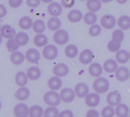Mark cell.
Here are the masks:
<instances>
[{"label":"cell","instance_id":"obj_1","mask_svg":"<svg viewBox=\"0 0 130 117\" xmlns=\"http://www.w3.org/2000/svg\"><path fill=\"white\" fill-rule=\"evenodd\" d=\"M62 99L60 94H58L56 91H49L43 96V101L46 104L50 107H56L58 106Z\"/></svg>","mask_w":130,"mask_h":117},{"label":"cell","instance_id":"obj_2","mask_svg":"<svg viewBox=\"0 0 130 117\" xmlns=\"http://www.w3.org/2000/svg\"><path fill=\"white\" fill-rule=\"evenodd\" d=\"M93 89L96 93L104 94L110 89V82L105 78H97V79L93 83Z\"/></svg>","mask_w":130,"mask_h":117},{"label":"cell","instance_id":"obj_3","mask_svg":"<svg viewBox=\"0 0 130 117\" xmlns=\"http://www.w3.org/2000/svg\"><path fill=\"white\" fill-rule=\"evenodd\" d=\"M53 38L56 44L59 45V46H63V45L67 44V43L69 40L70 37L67 30L64 29H59L55 31Z\"/></svg>","mask_w":130,"mask_h":117},{"label":"cell","instance_id":"obj_4","mask_svg":"<svg viewBox=\"0 0 130 117\" xmlns=\"http://www.w3.org/2000/svg\"><path fill=\"white\" fill-rule=\"evenodd\" d=\"M43 56L46 60H54L59 55V49L57 46L53 44H48L43 49Z\"/></svg>","mask_w":130,"mask_h":117},{"label":"cell","instance_id":"obj_5","mask_svg":"<svg viewBox=\"0 0 130 117\" xmlns=\"http://www.w3.org/2000/svg\"><path fill=\"white\" fill-rule=\"evenodd\" d=\"M117 24V20L116 17L110 14H104L101 18V25L103 28L106 30H111L116 27Z\"/></svg>","mask_w":130,"mask_h":117},{"label":"cell","instance_id":"obj_6","mask_svg":"<svg viewBox=\"0 0 130 117\" xmlns=\"http://www.w3.org/2000/svg\"><path fill=\"white\" fill-rule=\"evenodd\" d=\"M94 57L93 51L90 49H85L80 53L78 60L82 65H89L92 63Z\"/></svg>","mask_w":130,"mask_h":117},{"label":"cell","instance_id":"obj_7","mask_svg":"<svg viewBox=\"0 0 130 117\" xmlns=\"http://www.w3.org/2000/svg\"><path fill=\"white\" fill-rule=\"evenodd\" d=\"M47 11L51 17H59L62 14L63 6L59 2H52L47 7Z\"/></svg>","mask_w":130,"mask_h":117},{"label":"cell","instance_id":"obj_8","mask_svg":"<svg viewBox=\"0 0 130 117\" xmlns=\"http://www.w3.org/2000/svg\"><path fill=\"white\" fill-rule=\"evenodd\" d=\"M62 101L65 103H71L72 102L76 96V94L75 92V90L70 88H65L62 89L61 92L59 93Z\"/></svg>","mask_w":130,"mask_h":117},{"label":"cell","instance_id":"obj_9","mask_svg":"<svg viewBox=\"0 0 130 117\" xmlns=\"http://www.w3.org/2000/svg\"><path fill=\"white\" fill-rule=\"evenodd\" d=\"M0 34L2 38L5 39H11L15 37L17 32L15 29L10 24H4L1 27L0 29Z\"/></svg>","mask_w":130,"mask_h":117},{"label":"cell","instance_id":"obj_10","mask_svg":"<svg viewBox=\"0 0 130 117\" xmlns=\"http://www.w3.org/2000/svg\"><path fill=\"white\" fill-rule=\"evenodd\" d=\"M122 101V96L120 91H113L110 92L107 96V102L109 105L114 107L117 106L120 104H121Z\"/></svg>","mask_w":130,"mask_h":117},{"label":"cell","instance_id":"obj_11","mask_svg":"<svg viewBox=\"0 0 130 117\" xmlns=\"http://www.w3.org/2000/svg\"><path fill=\"white\" fill-rule=\"evenodd\" d=\"M26 59L28 62L34 64L37 63L40 59V52L35 48H30L25 53Z\"/></svg>","mask_w":130,"mask_h":117},{"label":"cell","instance_id":"obj_12","mask_svg":"<svg viewBox=\"0 0 130 117\" xmlns=\"http://www.w3.org/2000/svg\"><path fill=\"white\" fill-rule=\"evenodd\" d=\"M53 72L56 76L62 78L66 76L69 73V67L66 63H58L53 67Z\"/></svg>","mask_w":130,"mask_h":117},{"label":"cell","instance_id":"obj_13","mask_svg":"<svg viewBox=\"0 0 130 117\" xmlns=\"http://www.w3.org/2000/svg\"><path fill=\"white\" fill-rule=\"evenodd\" d=\"M115 77L119 81H126L129 78H130L129 69L126 66L119 67L117 72H115Z\"/></svg>","mask_w":130,"mask_h":117},{"label":"cell","instance_id":"obj_14","mask_svg":"<svg viewBox=\"0 0 130 117\" xmlns=\"http://www.w3.org/2000/svg\"><path fill=\"white\" fill-rule=\"evenodd\" d=\"M29 110L30 108H28L27 104L20 103L15 105L13 110V113L16 117H25L29 115Z\"/></svg>","mask_w":130,"mask_h":117},{"label":"cell","instance_id":"obj_15","mask_svg":"<svg viewBox=\"0 0 130 117\" xmlns=\"http://www.w3.org/2000/svg\"><path fill=\"white\" fill-rule=\"evenodd\" d=\"M104 72V67L98 62H92L88 68V72L90 75L94 78H99Z\"/></svg>","mask_w":130,"mask_h":117},{"label":"cell","instance_id":"obj_16","mask_svg":"<svg viewBox=\"0 0 130 117\" xmlns=\"http://www.w3.org/2000/svg\"><path fill=\"white\" fill-rule=\"evenodd\" d=\"M101 101V97L98 93H89L85 97V104L89 107H97Z\"/></svg>","mask_w":130,"mask_h":117},{"label":"cell","instance_id":"obj_17","mask_svg":"<svg viewBox=\"0 0 130 117\" xmlns=\"http://www.w3.org/2000/svg\"><path fill=\"white\" fill-rule=\"evenodd\" d=\"M74 90H75V92L76 94V96L80 97V98L86 97V96L89 94L88 85L85 83H83V82L77 84L75 85Z\"/></svg>","mask_w":130,"mask_h":117},{"label":"cell","instance_id":"obj_18","mask_svg":"<svg viewBox=\"0 0 130 117\" xmlns=\"http://www.w3.org/2000/svg\"><path fill=\"white\" fill-rule=\"evenodd\" d=\"M104 70L107 73L116 72L118 69V62L113 59H108L104 62Z\"/></svg>","mask_w":130,"mask_h":117},{"label":"cell","instance_id":"obj_19","mask_svg":"<svg viewBox=\"0 0 130 117\" xmlns=\"http://www.w3.org/2000/svg\"><path fill=\"white\" fill-rule=\"evenodd\" d=\"M26 59V56L25 55L21 52V51H15L14 53H11L10 56V61L12 64L15 65H21L24 60Z\"/></svg>","mask_w":130,"mask_h":117},{"label":"cell","instance_id":"obj_20","mask_svg":"<svg viewBox=\"0 0 130 117\" xmlns=\"http://www.w3.org/2000/svg\"><path fill=\"white\" fill-rule=\"evenodd\" d=\"M84 18L82 12L78 9H73L69 11L67 15V18L71 23H78Z\"/></svg>","mask_w":130,"mask_h":117},{"label":"cell","instance_id":"obj_21","mask_svg":"<svg viewBox=\"0 0 130 117\" xmlns=\"http://www.w3.org/2000/svg\"><path fill=\"white\" fill-rule=\"evenodd\" d=\"M47 28L52 31H56L59 29H61L62 26V21L59 18V17H51L46 23Z\"/></svg>","mask_w":130,"mask_h":117},{"label":"cell","instance_id":"obj_22","mask_svg":"<svg viewBox=\"0 0 130 117\" xmlns=\"http://www.w3.org/2000/svg\"><path fill=\"white\" fill-rule=\"evenodd\" d=\"M34 43L37 47H45L49 44V40L46 35L43 34H37L34 38Z\"/></svg>","mask_w":130,"mask_h":117},{"label":"cell","instance_id":"obj_23","mask_svg":"<svg viewBox=\"0 0 130 117\" xmlns=\"http://www.w3.org/2000/svg\"><path fill=\"white\" fill-rule=\"evenodd\" d=\"M34 21L29 16H23L18 21V26L21 29L27 30L33 27Z\"/></svg>","mask_w":130,"mask_h":117},{"label":"cell","instance_id":"obj_24","mask_svg":"<svg viewBox=\"0 0 130 117\" xmlns=\"http://www.w3.org/2000/svg\"><path fill=\"white\" fill-rule=\"evenodd\" d=\"M47 85L49 87V88L52 91H58L59 90L62 86V81L61 79V78L57 77V76H54L52 77L49 79L48 82H47Z\"/></svg>","mask_w":130,"mask_h":117},{"label":"cell","instance_id":"obj_25","mask_svg":"<svg viewBox=\"0 0 130 117\" xmlns=\"http://www.w3.org/2000/svg\"><path fill=\"white\" fill-rule=\"evenodd\" d=\"M15 97L21 101H26L29 98L30 95V91L27 88L24 87H20L15 92Z\"/></svg>","mask_w":130,"mask_h":117},{"label":"cell","instance_id":"obj_26","mask_svg":"<svg viewBox=\"0 0 130 117\" xmlns=\"http://www.w3.org/2000/svg\"><path fill=\"white\" fill-rule=\"evenodd\" d=\"M28 79L29 78L27 76V74L22 71L17 72V74L15 75V78H14L15 83L19 87H24L27 84Z\"/></svg>","mask_w":130,"mask_h":117},{"label":"cell","instance_id":"obj_27","mask_svg":"<svg viewBox=\"0 0 130 117\" xmlns=\"http://www.w3.org/2000/svg\"><path fill=\"white\" fill-rule=\"evenodd\" d=\"M86 2V7L89 11L96 13L102 8V2L101 0H88Z\"/></svg>","mask_w":130,"mask_h":117},{"label":"cell","instance_id":"obj_28","mask_svg":"<svg viewBox=\"0 0 130 117\" xmlns=\"http://www.w3.org/2000/svg\"><path fill=\"white\" fill-rule=\"evenodd\" d=\"M130 59L129 52L126 49H120L117 53H116V60L118 63L126 64Z\"/></svg>","mask_w":130,"mask_h":117},{"label":"cell","instance_id":"obj_29","mask_svg":"<svg viewBox=\"0 0 130 117\" xmlns=\"http://www.w3.org/2000/svg\"><path fill=\"white\" fill-rule=\"evenodd\" d=\"M65 55L69 59H75L78 55V48L75 44H69L65 48Z\"/></svg>","mask_w":130,"mask_h":117},{"label":"cell","instance_id":"obj_30","mask_svg":"<svg viewBox=\"0 0 130 117\" xmlns=\"http://www.w3.org/2000/svg\"><path fill=\"white\" fill-rule=\"evenodd\" d=\"M27 76H28L30 80H31V81H37V80H38L41 77L42 72H41V70L38 67H37V66H31V67H30L27 69Z\"/></svg>","mask_w":130,"mask_h":117},{"label":"cell","instance_id":"obj_31","mask_svg":"<svg viewBox=\"0 0 130 117\" xmlns=\"http://www.w3.org/2000/svg\"><path fill=\"white\" fill-rule=\"evenodd\" d=\"M117 24L119 27L123 30H128L130 29V17L123 14L121 15L117 20Z\"/></svg>","mask_w":130,"mask_h":117},{"label":"cell","instance_id":"obj_32","mask_svg":"<svg viewBox=\"0 0 130 117\" xmlns=\"http://www.w3.org/2000/svg\"><path fill=\"white\" fill-rule=\"evenodd\" d=\"M14 38L17 40V42L18 43V44L20 45V46H26L30 41L29 35L27 33L24 32V31H21V32L17 33Z\"/></svg>","mask_w":130,"mask_h":117},{"label":"cell","instance_id":"obj_33","mask_svg":"<svg viewBox=\"0 0 130 117\" xmlns=\"http://www.w3.org/2000/svg\"><path fill=\"white\" fill-rule=\"evenodd\" d=\"M116 115L117 117H128L129 113V108L125 104H120L116 108Z\"/></svg>","mask_w":130,"mask_h":117},{"label":"cell","instance_id":"obj_34","mask_svg":"<svg viewBox=\"0 0 130 117\" xmlns=\"http://www.w3.org/2000/svg\"><path fill=\"white\" fill-rule=\"evenodd\" d=\"M98 15L95 12H92V11H88L87 12L85 15H84V18H83V20H84V22L88 24V25H93V24H97L98 22Z\"/></svg>","mask_w":130,"mask_h":117},{"label":"cell","instance_id":"obj_35","mask_svg":"<svg viewBox=\"0 0 130 117\" xmlns=\"http://www.w3.org/2000/svg\"><path fill=\"white\" fill-rule=\"evenodd\" d=\"M46 27H47L46 24H45V22L43 20L37 19V20L34 21V24H33L32 28L36 34H43Z\"/></svg>","mask_w":130,"mask_h":117},{"label":"cell","instance_id":"obj_36","mask_svg":"<svg viewBox=\"0 0 130 117\" xmlns=\"http://www.w3.org/2000/svg\"><path fill=\"white\" fill-rule=\"evenodd\" d=\"M19 47H20V45L18 44V43L17 42L14 37L8 39L6 42V49L11 53L15 51H18Z\"/></svg>","mask_w":130,"mask_h":117},{"label":"cell","instance_id":"obj_37","mask_svg":"<svg viewBox=\"0 0 130 117\" xmlns=\"http://www.w3.org/2000/svg\"><path fill=\"white\" fill-rule=\"evenodd\" d=\"M121 42L111 39L107 43V49L111 53H117L119 50L121 49Z\"/></svg>","mask_w":130,"mask_h":117},{"label":"cell","instance_id":"obj_38","mask_svg":"<svg viewBox=\"0 0 130 117\" xmlns=\"http://www.w3.org/2000/svg\"><path fill=\"white\" fill-rule=\"evenodd\" d=\"M44 114V110L39 105H34L30 108L29 116L30 117H42Z\"/></svg>","mask_w":130,"mask_h":117},{"label":"cell","instance_id":"obj_39","mask_svg":"<svg viewBox=\"0 0 130 117\" xmlns=\"http://www.w3.org/2000/svg\"><path fill=\"white\" fill-rule=\"evenodd\" d=\"M102 28L103 27L101 25L95 24H93L90 27V28L88 30V33H89L90 36H91L93 37H98L101 34Z\"/></svg>","mask_w":130,"mask_h":117},{"label":"cell","instance_id":"obj_40","mask_svg":"<svg viewBox=\"0 0 130 117\" xmlns=\"http://www.w3.org/2000/svg\"><path fill=\"white\" fill-rule=\"evenodd\" d=\"M59 112L56 107H49L44 110L43 117H59Z\"/></svg>","mask_w":130,"mask_h":117},{"label":"cell","instance_id":"obj_41","mask_svg":"<svg viewBox=\"0 0 130 117\" xmlns=\"http://www.w3.org/2000/svg\"><path fill=\"white\" fill-rule=\"evenodd\" d=\"M124 38H125L124 30L120 28L116 29L112 34V39H113L115 40H117V41H120L122 43L123 41Z\"/></svg>","mask_w":130,"mask_h":117},{"label":"cell","instance_id":"obj_42","mask_svg":"<svg viewBox=\"0 0 130 117\" xmlns=\"http://www.w3.org/2000/svg\"><path fill=\"white\" fill-rule=\"evenodd\" d=\"M115 114H116V110L110 105L104 107L101 111L102 117H113Z\"/></svg>","mask_w":130,"mask_h":117},{"label":"cell","instance_id":"obj_43","mask_svg":"<svg viewBox=\"0 0 130 117\" xmlns=\"http://www.w3.org/2000/svg\"><path fill=\"white\" fill-rule=\"evenodd\" d=\"M61 4L63 8H72L75 4V0H61Z\"/></svg>","mask_w":130,"mask_h":117},{"label":"cell","instance_id":"obj_44","mask_svg":"<svg viewBox=\"0 0 130 117\" xmlns=\"http://www.w3.org/2000/svg\"><path fill=\"white\" fill-rule=\"evenodd\" d=\"M8 4L12 8H18L23 4V0H8Z\"/></svg>","mask_w":130,"mask_h":117},{"label":"cell","instance_id":"obj_45","mask_svg":"<svg viewBox=\"0 0 130 117\" xmlns=\"http://www.w3.org/2000/svg\"><path fill=\"white\" fill-rule=\"evenodd\" d=\"M41 2V0H26V4L27 5L28 7L34 8H37L40 5Z\"/></svg>","mask_w":130,"mask_h":117},{"label":"cell","instance_id":"obj_46","mask_svg":"<svg viewBox=\"0 0 130 117\" xmlns=\"http://www.w3.org/2000/svg\"><path fill=\"white\" fill-rule=\"evenodd\" d=\"M59 117H74L73 112L70 110H65L59 113Z\"/></svg>","mask_w":130,"mask_h":117},{"label":"cell","instance_id":"obj_47","mask_svg":"<svg viewBox=\"0 0 130 117\" xmlns=\"http://www.w3.org/2000/svg\"><path fill=\"white\" fill-rule=\"evenodd\" d=\"M86 117H100V115L96 110H89L86 113Z\"/></svg>","mask_w":130,"mask_h":117},{"label":"cell","instance_id":"obj_48","mask_svg":"<svg viewBox=\"0 0 130 117\" xmlns=\"http://www.w3.org/2000/svg\"><path fill=\"white\" fill-rule=\"evenodd\" d=\"M7 14V9H6V7L3 5V4H1V6H0V17L1 18H4L5 16H6Z\"/></svg>","mask_w":130,"mask_h":117},{"label":"cell","instance_id":"obj_49","mask_svg":"<svg viewBox=\"0 0 130 117\" xmlns=\"http://www.w3.org/2000/svg\"><path fill=\"white\" fill-rule=\"evenodd\" d=\"M116 1L118 4H120V5H124L128 2V0H116Z\"/></svg>","mask_w":130,"mask_h":117},{"label":"cell","instance_id":"obj_50","mask_svg":"<svg viewBox=\"0 0 130 117\" xmlns=\"http://www.w3.org/2000/svg\"><path fill=\"white\" fill-rule=\"evenodd\" d=\"M43 2H44V3H48V4H50V3H51L53 0H41Z\"/></svg>","mask_w":130,"mask_h":117},{"label":"cell","instance_id":"obj_51","mask_svg":"<svg viewBox=\"0 0 130 117\" xmlns=\"http://www.w3.org/2000/svg\"><path fill=\"white\" fill-rule=\"evenodd\" d=\"M101 1L102 2V3H109V2H111L113 0H101Z\"/></svg>","mask_w":130,"mask_h":117},{"label":"cell","instance_id":"obj_52","mask_svg":"<svg viewBox=\"0 0 130 117\" xmlns=\"http://www.w3.org/2000/svg\"><path fill=\"white\" fill-rule=\"evenodd\" d=\"M80 1H82V2H84V1H88V0H80Z\"/></svg>","mask_w":130,"mask_h":117},{"label":"cell","instance_id":"obj_53","mask_svg":"<svg viewBox=\"0 0 130 117\" xmlns=\"http://www.w3.org/2000/svg\"><path fill=\"white\" fill-rule=\"evenodd\" d=\"M25 117H30V116H25Z\"/></svg>","mask_w":130,"mask_h":117},{"label":"cell","instance_id":"obj_54","mask_svg":"<svg viewBox=\"0 0 130 117\" xmlns=\"http://www.w3.org/2000/svg\"><path fill=\"white\" fill-rule=\"evenodd\" d=\"M129 56H130V51H129Z\"/></svg>","mask_w":130,"mask_h":117},{"label":"cell","instance_id":"obj_55","mask_svg":"<svg viewBox=\"0 0 130 117\" xmlns=\"http://www.w3.org/2000/svg\"><path fill=\"white\" fill-rule=\"evenodd\" d=\"M128 117H130V116H128Z\"/></svg>","mask_w":130,"mask_h":117},{"label":"cell","instance_id":"obj_56","mask_svg":"<svg viewBox=\"0 0 130 117\" xmlns=\"http://www.w3.org/2000/svg\"></svg>","mask_w":130,"mask_h":117}]
</instances>
